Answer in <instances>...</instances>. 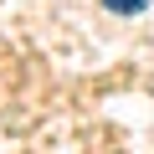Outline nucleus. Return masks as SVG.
Here are the masks:
<instances>
[{"label": "nucleus", "mask_w": 154, "mask_h": 154, "mask_svg": "<svg viewBox=\"0 0 154 154\" xmlns=\"http://www.w3.org/2000/svg\"><path fill=\"white\" fill-rule=\"evenodd\" d=\"M103 5H108L113 16H144V11H149V0H103Z\"/></svg>", "instance_id": "nucleus-1"}]
</instances>
